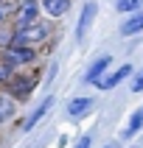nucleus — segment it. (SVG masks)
<instances>
[{"instance_id":"1","label":"nucleus","mask_w":143,"mask_h":148,"mask_svg":"<svg viewBox=\"0 0 143 148\" xmlns=\"http://www.w3.org/2000/svg\"><path fill=\"white\" fill-rule=\"evenodd\" d=\"M48 36V25L45 23H31V25H20V28H14L11 31V42L8 45H31V42H39V39H45Z\"/></svg>"},{"instance_id":"2","label":"nucleus","mask_w":143,"mask_h":148,"mask_svg":"<svg viewBox=\"0 0 143 148\" xmlns=\"http://www.w3.org/2000/svg\"><path fill=\"white\" fill-rule=\"evenodd\" d=\"M37 59V50L34 48H23V45H8L6 50H3V64L6 67H20V64H28V62H34Z\"/></svg>"},{"instance_id":"3","label":"nucleus","mask_w":143,"mask_h":148,"mask_svg":"<svg viewBox=\"0 0 143 148\" xmlns=\"http://www.w3.org/2000/svg\"><path fill=\"white\" fill-rule=\"evenodd\" d=\"M14 23H17V28L37 23V0H23V6L17 8V14H14Z\"/></svg>"},{"instance_id":"4","label":"nucleus","mask_w":143,"mask_h":148,"mask_svg":"<svg viewBox=\"0 0 143 148\" xmlns=\"http://www.w3.org/2000/svg\"><path fill=\"white\" fill-rule=\"evenodd\" d=\"M109 62H112V56H107V53H104L101 59H95V62H93V67L87 70V75H84V81H87V84H98V81H101V75L107 73Z\"/></svg>"},{"instance_id":"5","label":"nucleus","mask_w":143,"mask_h":148,"mask_svg":"<svg viewBox=\"0 0 143 148\" xmlns=\"http://www.w3.org/2000/svg\"><path fill=\"white\" fill-rule=\"evenodd\" d=\"M129 75H132V64H124V67H118L109 78H101L98 87H101V90H112V87H118V84L124 81V78H129Z\"/></svg>"},{"instance_id":"6","label":"nucleus","mask_w":143,"mask_h":148,"mask_svg":"<svg viewBox=\"0 0 143 148\" xmlns=\"http://www.w3.org/2000/svg\"><path fill=\"white\" fill-rule=\"evenodd\" d=\"M93 17H95V3H84L82 20H79V28H76V36H79V39H84V34H87V28H90Z\"/></svg>"},{"instance_id":"7","label":"nucleus","mask_w":143,"mask_h":148,"mask_svg":"<svg viewBox=\"0 0 143 148\" xmlns=\"http://www.w3.org/2000/svg\"><path fill=\"white\" fill-rule=\"evenodd\" d=\"M140 31H143V11L132 14L124 25H121V34H124V36H132V34H140Z\"/></svg>"},{"instance_id":"8","label":"nucleus","mask_w":143,"mask_h":148,"mask_svg":"<svg viewBox=\"0 0 143 148\" xmlns=\"http://www.w3.org/2000/svg\"><path fill=\"white\" fill-rule=\"evenodd\" d=\"M34 81H37L34 75H31V78H17V75H14V78L8 81V90H11V92H17V95L23 98V95H28V90L34 87Z\"/></svg>"},{"instance_id":"9","label":"nucleus","mask_w":143,"mask_h":148,"mask_svg":"<svg viewBox=\"0 0 143 148\" xmlns=\"http://www.w3.org/2000/svg\"><path fill=\"white\" fill-rule=\"evenodd\" d=\"M50 106H53V98H45V101L39 103V109H37V112H34V115L28 117V120H25V126H23V129H25V132H28V129H34V126H37V123L42 120V117H45V112H48Z\"/></svg>"},{"instance_id":"10","label":"nucleus","mask_w":143,"mask_h":148,"mask_svg":"<svg viewBox=\"0 0 143 148\" xmlns=\"http://www.w3.org/2000/svg\"><path fill=\"white\" fill-rule=\"evenodd\" d=\"M90 106H93L90 98H73L70 103H67V115H70V117H82Z\"/></svg>"},{"instance_id":"11","label":"nucleus","mask_w":143,"mask_h":148,"mask_svg":"<svg viewBox=\"0 0 143 148\" xmlns=\"http://www.w3.org/2000/svg\"><path fill=\"white\" fill-rule=\"evenodd\" d=\"M42 8H45L50 17H59V14H65L67 8H70V3H67V0H42Z\"/></svg>"},{"instance_id":"12","label":"nucleus","mask_w":143,"mask_h":148,"mask_svg":"<svg viewBox=\"0 0 143 148\" xmlns=\"http://www.w3.org/2000/svg\"><path fill=\"white\" fill-rule=\"evenodd\" d=\"M14 109H17V103H14L11 98H6V95L0 98V126L6 123V120H8L11 115H14Z\"/></svg>"},{"instance_id":"13","label":"nucleus","mask_w":143,"mask_h":148,"mask_svg":"<svg viewBox=\"0 0 143 148\" xmlns=\"http://www.w3.org/2000/svg\"><path fill=\"white\" fill-rule=\"evenodd\" d=\"M140 126H143V112H135V115H132V123H129V129H126V134H124V137H132V134L137 132Z\"/></svg>"},{"instance_id":"14","label":"nucleus","mask_w":143,"mask_h":148,"mask_svg":"<svg viewBox=\"0 0 143 148\" xmlns=\"http://www.w3.org/2000/svg\"><path fill=\"white\" fill-rule=\"evenodd\" d=\"M115 8L118 11H135V8H140V0H118Z\"/></svg>"},{"instance_id":"15","label":"nucleus","mask_w":143,"mask_h":148,"mask_svg":"<svg viewBox=\"0 0 143 148\" xmlns=\"http://www.w3.org/2000/svg\"><path fill=\"white\" fill-rule=\"evenodd\" d=\"M11 67H6V64H0V84H6V81H11Z\"/></svg>"},{"instance_id":"16","label":"nucleus","mask_w":143,"mask_h":148,"mask_svg":"<svg viewBox=\"0 0 143 148\" xmlns=\"http://www.w3.org/2000/svg\"><path fill=\"white\" fill-rule=\"evenodd\" d=\"M132 92H143V73L137 75V81L132 84Z\"/></svg>"},{"instance_id":"17","label":"nucleus","mask_w":143,"mask_h":148,"mask_svg":"<svg viewBox=\"0 0 143 148\" xmlns=\"http://www.w3.org/2000/svg\"><path fill=\"white\" fill-rule=\"evenodd\" d=\"M90 137H82V140H79V143H76V148H90Z\"/></svg>"},{"instance_id":"18","label":"nucleus","mask_w":143,"mask_h":148,"mask_svg":"<svg viewBox=\"0 0 143 148\" xmlns=\"http://www.w3.org/2000/svg\"><path fill=\"white\" fill-rule=\"evenodd\" d=\"M140 112H143V109H140Z\"/></svg>"},{"instance_id":"19","label":"nucleus","mask_w":143,"mask_h":148,"mask_svg":"<svg viewBox=\"0 0 143 148\" xmlns=\"http://www.w3.org/2000/svg\"><path fill=\"white\" fill-rule=\"evenodd\" d=\"M107 148H109V145H107Z\"/></svg>"}]
</instances>
